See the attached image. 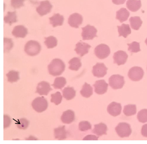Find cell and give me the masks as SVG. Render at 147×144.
<instances>
[{"mask_svg": "<svg viewBox=\"0 0 147 144\" xmlns=\"http://www.w3.org/2000/svg\"><path fill=\"white\" fill-rule=\"evenodd\" d=\"M28 33L27 29L22 25L15 26L12 32L13 35L16 38H24L26 37Z\"/></svg>", "mask_w": 147, "mask_h": 144, "instance_id": "17", "label": "cell"}, {"mask_svg": "<svg viewBox=\"0 0 147 144\" xmlns=\"http://www.w3.org/2000/svg\"><path fill=\"white\" fill-rule=\"evenodd\" d=\"M11 120L7 115H4L3 116V127L5 128L8 127L11 123Z\"/></svg>", "mask_w": 147, "mask_h": 144, "instance_id": "41", "label": "cell"}, {"mask_svg": "<svg viewBox=\"0 0 147 144\" xmlns=\"http://www.w3.org/2000/svg\"><path fill=\"white\" fill-rule=\"evenodd\" d=\"M127 8L132 12H136L141 7L142 4L140 0H128L126 3Z\"/></svg>", "mask_w": 147, "mask_h": 144, "instance_id": "22", "label": "cell"}, {"mask_svg": "<svg viewBox=\"0 0 147 144\" xmlns=\"http://www.w3.org/2000/svg\"><path fill=\"white\" fill-rule=\"evenodd\" d=\"M128 46V50L131 53H137L141 51L140 43L133 41L131 43H127Z\"/></svg>", "mask_w": 147, "mask_h": 144, "instance_id": "35", "label": "cell"}, {"mask_svg": "<svg viewBox=\"0 0 147 144\" xmlns=\"http://www.w3.org/2000/svg\"><path fill=\"white\" fill-rule=\"evenodd\" d=\"M117 27L119 37L122 36L124 38H126L131 33V30L128 24H123L121 26H117Z\"/></svg>", "mask_w": 147, "mask_h": 144, "instance_id": "24", "label": "cell"}, {"mask_svg": "<svg viewBox=\"0 0 147 144\" xmlns=\"http://www.w3.org/2000/svg\"><path fill=\"white\" fill-rule=\"evenodd\" d=\"M91 46L87 43L81 41L78 42L76 45L74 50L80 57L87 53Z\"/></svg>", "mask_w": 147, "mask_h": 144, "instance_id": "13", "label": "cell"}, {"mask_svg": "<svg viewBox=\"0 0 147 144\" xmlns=\"http://www.w3.org/2000/svg\"><path fill=\"white\" fill-rule=\"evenodd\" d=\"M141 133L143 136L147 137V124L142 126L141 130Z\"/></svg>", "mask_w": 147, "mask_h": 144, "instance_id": "42", "label": "cell"}, {"mask_svg": "<svg viewBox=\"0 0 147 144\" xmlns=\"http://www.w3.org/2000/svg\"><path fill=\"white\" fill-rule=\"evenodd\" d=\"M62 92L63 97L67 100L71 99L76 95V91L72 87H68L65 88Z\"/></svg>", "mask_w": 147, "mask_h": 144, "instance_id": "26", "label": "cell"}, {"mask_svg": "<svg viewBox=\"0 0 147 144\" xmlns=\"http://www.w3.org/2000/svg\"><path fill=\"white\" fill-rule=\"evenodd\" d=\"M129 15V12L126 8H122L117 11L116 18L122 23L127 20Z\"/></svg>", "mask_w": 147, "mask_h": 144, "instance_id": "23", "label": "cell"}, {"mask_svg": "<svg viewBox=\"0 0 147 144\" xmlns=\"http://www.w3.org/2000/svg\"><path fill=\"white\" fill-rule=\"evenodd\" d=\"M94 128L92 130V133L98 136L107 135V125L103 123H100L94 125Z\"/></svg>", "mask_w": 147, "mask_h": 144, "instance_id": "20", "label": "cell"}, {"mask_svg": "<svg viewBox=\"0 0 147 144\" xmlns=\"http://www.w3.org/2000/svg\"><path fill=\"white\" fill-rule=\"evenodd\" d=\"M24 51L28 55L33 56L37 55L40 51L41 47L37 41L33 40L28 41L24 47Z\"/></svg>", "mask_w": 147, "mask_h": 144, "instance_id": "2", "label": "cell"}, {"mask_svg": "<svg viewBox=\"0 0 147 144\" xmlns=\"http://www.w3.org/2000/svg\"><path fill=\"white\" fill-rule=\"evenodd\" d=\"M66 79L63 77H57L55 78L54 83L52 85L55 89H61L66 84Z\"/></svg>", "mask_w": 147, "mask_h": 144, "instance_id": "31", "label": "cell"}, {"mask_svg": "<svg viewBox=\"0 0 147 144\" xmlns=\"http://www.w3.org/2000/svg\"><path fill=\"white\" fill-rule=\"evenodd\" d=\"M54 135L55 139L58 140H64L66 138L67 132L65 126H60L54 129Z\"/></svg>", "mask_w": 147, "mask_h": 144, "instance_id": "19", "label": "cell"}, {"mask_svg": "<svg viewBox=\"0 0 147 144\" xmlns=\"http://www.w3.org/2000/svg\"></svg>", "mask_w": 147, "mask_h": 144, "instance_id": "46", "label": "cell"}, {"mask_svg": "<svg viewBox=\"0 0 147 144\" xmlns=\"http://www.w3.org/2000/svg\"><path fill=\"white\" fill-rule=\"evenodd\" d=\"M74 112L70 110L64 112L62 114L61 119L62 122L65 124H69L73 122L75 120Z\"/></svg>", "mask_w": 147, "mask_h": 144, "instance_id": "18", "label": "cell"}, {"mask_svg": "<svg viewBox=\"0 0 147 144\" xmlns=\"http://www.w3.org/2000/svg\"><path fill=\"white\" fill-rule=\"evenodd\" d=\"M144 74V70L141 67L135 66L132 67L129 70L127 75L131 80L137 81L142 79Z\"/></svg>", "mask_w": 147, "mask_h": 144, "instance_id": "7", "label": "cell"}, {"mask_svg": "<svg viewBox=\"0 0 147 144\" xmlns=\"http://www.w3.org/2000/svg\"><path fill=\"white\" fill-rule=\"evenodd\" d=\"M69 66V68L71 70L77 71L82 66L81 59L78 57H74L68 62Z\"/></svg>", "mask_w": 147, "mask_h": 144, "instance_id": "25", "label": "cell"}, {"mask_svg": "<svg viewBox=\"0 0 147 144\" xmlns=\"http://www.w3.org/2000/svg\"><path fill=\"white\" fill-rule=\"evenodd\" d=\"M91 127V125L88 121H82L80 122L79 124V129L81 131H84L90 129Z\"/></svg>", "mask_w": 147, "mask_h": 144, "instance_id": "39", "label": "cell"}, {"mask_svg": "<svg viewBox=\"0 0 147 144\" xmlns=\"http://www.w3.org/2000/svg\"><path fill=\"white\" fill-rule=\"evenodd\" d=\"M115 130L118 136L122 138L129 137L132 131L129 124L125 122L119 123Z\"/></svg>", "mask_w": 147, "mask_h": 144, "instance_id": "3", "label": "cell"}, {"mask_svg": "<svg viewBox=\"0 0 147 144\" xmlns=\"http://www.w3.org/2000/svg\"><path fill=\"white\" fill-rule=\"evenodd\" d=\"M19 74L18 72L11 70L6 75L7 77L8 81L13 82L17 81L19 79Z\"/></svg>", "mask_w": 147, "mask_h": 144, "instance_id": "33", "label": "cell"}, {"mask_svg": "<svg viewBox=\"0 0 147 144\" xmlns=\"http://www.w3.org/2000/svg\"><path fill=\"white\" fill-rule=\"evenodd\" d=\"M82 36L83 40H92L95 37H97L96 29L93 26L87 24L82 28Z\"/></svg>", "mask_w": 147, "mask_h": 144, "instance_id": "6", "label": "cell"}, {"mask_svg": "<svg viewBox=\"0 0 147 144\" xmlns=\"http://www.w3.org/2000/svg\"><path fill=\"white\" fill-rule=\"evenodd\" d=\"M65 66L64 62L61 59L56 58L53 59L48 66L49 73L54 76L61 75L65 70Z\"/></svg>", "mask_w": 147, "mask_h": 144, "instance_id": "1", "label": "cell"}, {"mask_svg": "<svg viewBox=\"0 0 147 144\" xmlns=\"http://www.w3.org/2000/svg\"><path fill=\"white\" fill-rule=\"evenodd\" d=\"M99 137L93 135H88L85 136L83 139V140H97Z\"/></svg>", "mask_w": 147, "mask_h": 144, "instance_id": "43", "label": "cell"}, {"mask_svg": "<svg viewBox=\"0 0 147 144\" xmlns=\"http://www.w3.org/2000/svg\"><path fill=\"white\" fill-rule=\"evenodd\" d=\"M93 86L94 87L95 92L98 94H102L107 91L108 85L103 79L96 81Z\"/></svg>", "mask_w": 147, "mask_h": 144, "instance_id": "15", "label": "cell"}, {"mask_svg": "<svg viewBox=\"0 0 147 144\" xmlns=\"http://www.w3.org/2000/svg\"><path fill=\"white\" fill-rule=\"evenodd\" d=\"M52 90L49 83L42 81L38 84L36 92L40 95H47Z\"/></svg>", "mask_w": 147, "mask_h": 144, "instance_id": "14", "label": "cell"}, {"mask_svg": "<svg viewBox=\"0 0 147 144\" xmlns=\"http://www.w3.org/2000/svg\"><path fill=\"white\" fill-rule=\"evenodd\" d=\"M51 96V102L54 103L56 105H58L61 102L62 96L60 92L58 91L55 93L52 94Z\"/></svg>", "mask_w": 147, "mask_h": 144, "instance_id": "36", "label": "cell"}, {"mask_svg": "<svg viewBox=\"0 0 147 144\" xmlns=\"http://www.w3.org/2000/svg\"><path fill=\"white\" fill-rule=\"evenodd\" d=\"M126 0H112L113 3L117 5L122 4L125 3Z\"/></svg>", "mask_w": 147, "mask_h": 144, "instance_id": "44", "label": "cell"}, {"mask_svg": "<svg viewBox=\"0 0 147 144\" xmlns=\"http://www.w3.org/2000/svg\"><path fill=\"white\" fill-rule=\"evenodd\" d=\"M128 57V55L125 51L119 50L114 54V63L118 66L124 64L126 62Z\"/></svg>", "mask_w": 147, "mask_h": 144, "instance_id": "11", "label": "cell"}, {"mask_svg": "<svg viewBox=\"0 0 147 144\" xmlns=\"http://www.w3.org/2000/svg\"><path fill=\"white\" fill-rule=\"evenodd\" d=\"M4 52H9L12 48L13 43L11 39L4 38Z\"/></svg>", "mask_w": 147, "mask_h": 144, "instance_id": "37", "label": "cell"}, {"mask_svg": "<svg viewBox=\"0 0 147 144\" xmlns=\"http://www.w3.org/2000/svg\"><path fill=\"white\" fill-rule=\"evenodd\" d=\"M122 110L121 104L113 101L110 103L107 107V111L111 115L116 116L121 114Z\"/></svg>", "mask_w": 147, "mask_h": 144, "instance_id": "16", "label": "cell"}, {"mask_svg": "<svg viewBox=\"0 0 147 144\" xmlns=\"http://www.w3.org/2000/svg\"><path fill=\"white\" fill-rule=\"evenodd\" d=\"M25 0H11V4L14 9H18L23 6Z\"/></svg>", "mask_w": 147, "mask_h": 144, "instance_id": "40", "label": "cell"}, {"mask_svg": "<svg viewBox=\"0 0 147 144\" xmlns=\"http://www.w3.org/2000/svg\"><path fill=\"white\" fill-rule=\"evenodd\" d=\"M50 23L54 27L61 26L63 22L64 18L63 16L59 13L54 14L49 18Z\"/></svg>", "mask_w": 147, "mask_h": 144, "instance_id": "21", "label": "cell"}, {"mask_svg": "<svg viewBox=\"0 0 147 144\" xmlns=\"http://www.w3.org/2000/svg\"><path fill=\"white\" fill-rule=\"evenodd\" d=\"M52 7V5L49 1H43L40 2L39 5L36 9V11L40 16H42L49 13Z\"/></svg>", "mask_w": 147, "mask_h": 144, "instance_id": "10", "label": "cell"}, {"mask_svg": "<svg viewBox=\"0 0 147 144\" xmlns=\"http://www.w3.org/2000/svg\"><path fill=\"white\" fill-rule=\"evenodd\" d=\"M137 118L140 122L144 123L147 122V109H144L139 111Z\"/></svg>", "mask_w": 147, "mask_h": 144, "instance_id": "34", "label": "cell"}, {"mask_svg": "<svg viewBox=\"0 0 147 144\" xmlns=\"http://www.w3.org/2000/svg\"><path fill=\"white\" fill-rule=\"evenodd\" d=\"M17 125L20 129H25L27 128L29 124V121L25 118H22L16 121Z\"/></svg>", "mask_w": 147, "mask_h": 144, "instance_id": "38", "label": "cell"}, {"mask_svg": "<svg viewBox=\"0 0 147 144\" xmlns=\"http://www.w3.org/2000/svg\"><path fill=\"white\" fill-rule=\"evenodd\" d=\"M32 105L36 111L40 113L46 110L48 106V103L43 97H38L33 100Z\"/></svg>", "mask_w": 147, "mask_h": 144, "instance_id": "4", "label": "cell"}, {"mask_svg": "<svg viewBox=\"0 0 147 144\" xmlns=\"http://www.w3.org/2000/svg\"><path fill=\"white\" fill-rule=\"evenodd\" d=\"M83 21V18L80 14L76 13L71 15L68 19V23L71 27L78 28Z\"/></svg>", "mask_w": 147, "mask_h": 144, "instance_id": "12", "label": "cell"}, {"mask_svg": "<svg viewBox=\"0 0 147 144\" xmlns=\"http://www.w3.org/2000/svg\"><path fill=\"white\" fill-rule=\"evenodd\" d=\"M44 43L47 48H52L57 46V40L55 37L51 36L45 38Z\"/></svg>", "mask_w": 147, "mask_h": 144, "instance_id": "32", "label": "cell"}, {"mask_svg": "<svg viewBox=\"0 0 147 144\" xmlns=\"http://www.w3.org/2000/svg\"><path fill=\"white\" fill-rule=\"evenodd\" d=\"M94 52L97 57L100 59H103L109 56L111 51L108 45L104 44H101L96 47Z\"/></svg>", "mask_w": 147, "mask_h": 144, "instance_id": "8", "label": "cell"}, {"mask_svg": "<svg viewBox=\"0 0 147 144\" xmlns=\"http://www.w3.org/2000/svg\"><path fill=\"white\" fill-rule=\"evenodd\" d=\"M3 20L5 23L10 25L16 22L17 20L16 11H8L7 14L4 17Z\"/></svg>", "mask_w": 147, "mask_h": 144, "instance_id": "29", "label": "cell"}, {"mask_svg": "<svg viewBox=\"0 0 147 144\" xmlns=\"http://www.w3.org/2000/svg\"><path fill=\"white\" fill-rule=\"evenodd\" d=\"M145 42L147 45V38H146V40H145Z\"/></svg>", "mask_w": 147, "mask_h": 144, "instance_id": "45", "label": "cell"}, {"mask_svg": "<svg viewBox=\"0 0 147 144\" xmlns=\"http://www.w3.org/2000/svg\"><path fill=\"white\" fill-rule=\"evenodd\" d=\"M131 28L138 30L141 26L142 21L139 16L131 17L129 20Z\"/></svg>", "mask_w": 147, "mask_h": 144, "instance_id": "27", "label": "cell"}, {"mask_svg": "<svg viewBox=\"0 0 147 144\" xmlns=\"http://www.w3.org/2000/svg\"><path fill=\"white\" fill-rule=\"evenodd\" d=\"M124 114L127 116H130L136 114L137 112L136 105L129 104L125 105L123 111Z\"/></svg>", "mask_w": 147, "mask_h": 144, "instance_id": "30", "label": "cell"}, {"mask_svg": "<svg viewBox=\"0 0 147 144\" xmlns=\"http://www.w3.org/2000/svg\"><path fill=\"white\" fill-rule=\"evenodd\" d=\"M109 80V86L115 89L122 88L125 83L124 76L118 74L112 75Z\"/></svg>", "mask_w": 147, "mask_h": 144, "instance_id": "5", "label": "cell"}, {"mask_svg": "<svg viewBox=\"0 0 147 144\" xmlns=\"http://www.w3.org/2000/svg\"><path fill=\"white\" fill-rule=\"evenodd\" d=\"M108 68L103 63H97L93 67L92 72L94 76L98 78L104 77L107 74Z\"/></svg>", "mask_w": 147, "mask_h": 144, "instance_id": "9", "label": "cell"}, {"mask_svg": "<svg viewBox=\"0 0 147 144\" xmlns=\"http://www.w3.org/2000/svg\"><path fill=\"white\" fill-rule=\"evenodd\" d=\"M81 95L84 97L88 98L93 94V89L91 85L85 82L80 91Z\"/></svg>", "mask_w": 147, "mask_h": 144, "instance_id": "28", "label": "cell"}]
</instances>
